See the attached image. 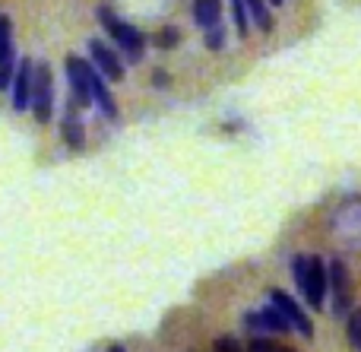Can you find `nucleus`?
Here are the masks:
<instances>
[{"label": "nucleus", "instance_id": "obj_24", "mask_svg": "<svg viewBox=\"0 0 361 352\" xmlns=\"http://www.w3.org/2000/svg\"><path fill=\"white\" fill-rule=\"evenodd\" d=\"M152 83H156V86H169V73H165V70H156Z\"/></svg>", "mask_w": 361, "mask_h": 352}, {"label": "nucleus", "instance_id": "obj_4", "mask_svg": "<svg viewBox=\"0 0 361 352\" xmlns=\"http://www.w3.org/2000/svg\"><path fill=\"white\" fill-rule=\"evenodd\" d=\"M330 286H333V315L345 317L352 308V283L343 260H330Z\"/></svg>", "mask_w": 361, "mask_h": 352}, {"label": "nucleus", "instance_id": "obj_1", "mask_svg": "<svg viewBox=\"0 0 361 352\" xmlns=\"http://www.w3.org/2000/svg\"><path fill=\"white\" fill-rule=\"evenodd\" d=\"M99 16H102V25L111 32L114 42L127 51V57H130V61H140V54H143V35H140L130 23H124V19L114 16L108 6H99Z\"/></svg>", "mask_w": 361, "mask_h": 352}, {"label": "nucleus", "instance_id": "obj_17", "mask_svg": "<svg viewBox=\"0 0 361 352\" xmlns=\"http://www.w3.org/2000/svg\"><path fill=\"white\" fill-rule=\"evenodd\" d=\"M13 54V38H10V19L0 16V61Z\"/></svg>", "mask_w": 361, "mask_h": 352}, {"label": "nucleus", "instance_id": "obj_15", "mask_svg": "<svg viewBox=\"0 0 361 352\" xmlns=\"http://www.w3.org/2000/svg\"><path fill=\"white\" fill-rule=\"evenodd\" d=\"M307 273H311V257L298 254V257L292 260V277H295V283H298L301 292H305V286H307Z\"/></svg>", "mask_w": 361, "mask_h": 352}, {"label": "nucleus", "instance_id": "obj_2", "mask_svg": "<svg viewBox=\"0 0 361 352\" xmlns=\"http://www.w3.org/2000/svg\"><path fill=\"white\" fill-rule=\"evenodd\" d=\"M67 80H70V89H73V102L76 105H92V80H95V67L82 57L70 54L67 57Z\"/></svg>", "mask_w": 361, "mask_h": 352}, {"label": "nucleus", "instance_id": "obj_22", "mask_svg": "<svg viewBox=\"0 0 361 352\" xmlns=\"http://www.w3.org/2000/svg\"><path fill=\"white\" fill-rule=\"evenodd\" d=\"M247 352H279V349H276L269 340H263V336H254V340L247 343Z\"/></svg>", "mask_w": 361, "mask_h": 352}, {"label": "nucleus", "instance_id": "obj_12", "mask_svg": "<svg viewBox=\"0 0 361 352\" xmlns=\"http://www.w3.org/2000/svg\"><path fill=\"white\" fill-rule=\"evenodd\" d=\"M260 317H263V330H273V334H288L292 330V324L286 321V315H282L276 305H269V308H263L260 311Z\"/></svg>", "mask_w": 361, "mask_h": 352}, {"label": "nucleus", "instance_id": "obj_19", "mask_svg": "<svg viewBox=\"0 0 361 352\" xmlns=\"http://www.w3.org/2000/svg\"><path fill=\"white\" fill-rule=\"evenodd\" d=\"M178 42H180V32L171 29V25H165V29L156 32V44H159V48H175Z\"/></svg>", "mask_w": 361, "mask_h": 352}, {"label": "nucleus", "instance_id": "obj_26", "mask_svg": "<svg viewBox=\"0 0 361 352\" xmlns=\"http://www.w3.org/2000/svg\"><path fill=\"white\" fill-rule=\"evenodd\" d=\"M269 4H273V6H279V4H282V0H269Z\"/></svg>", "mask_w": 361, "mask_h": 352}, {"label": "nucleus", "instance_id": "obj_20", "mask_svg": "<svg viewBox=\"0 0 361 352\" xmlns=\"http://www.w3.org/2000/svg\"><path fill=\"white\" fill-rule=\"evenodd\" d=\"M206 48L209 51H222L225 48V29L222 25H216V29L206 32Z\"/></svg>", "mask_w": 361, "mask_h": 352}, {"label": "nucleus", "instance_id": "obj_10", "mask_svg": "<svg viewBox=\"0 0 361 352\" xmlns=\"http://www.w3.org/2000/svg\"><path fill=\"white\" fill-rule=\"evenodd\" d=\"M92 102L102 108V114H108V118H118V102H114V95L108 92V86L102 83L99 70H95V80H92Z\"/></svg>", "mask_w": 361, "mask_h": 352}, {"label": "nucleus", "instance_id": "obj_3", "mask_svg": "<svg viewBox=\"0 0 361 352\" xmlns=\"http://www.w3.org/2000/svg\"><path fill=\"white\" fill-rule=\"evenodd\" d=\"M32 111L35 121H51L54 111V83H51V70L48 63H35V86H32Z\"/></svg>", "mask_w": 361, "mask_h": 352}, {"label": "nucleus", "instance_id": "obj_16", "mask_svg": "<svg viewBox=\"0 0 361 352\" xmlns=\"http://www.w3.org/2000/svg\"><path fill=\"white\" fill-rule=\"evenodd\" d=\"M345 330H349V343H352V349H361V308L349 315V324H345Z\"/></svg>", "mask_w": 361, "mask_h": 352}, {"label": "nucleus", "instance_id": "obj_9", "mask_svg": "<svg viewBox=\"0 0 361 352\" xmlns=\"http://www.w3.org/2000/svg\"><path fill=\"white\" fill-rule=\"evenodd\" d=\"M219 13H222V4H219V0H193V19H197V25H203L206 32L222 25L219 23Z\"/></svg>", "mask_w": 361, "mask_h": 352}, {"label": "nucleus", "instance_id": "obj_13", "mask_svg": "<svg viewBox=\"0 0 361 352\" xmlns=\"http://www.w3.org/2000/svg\"><path fill=\"white\" fill-rule=\"evenodd\" d=\"M247 4V13H250V19H254V25L260 32H273V16H269V10H267V4L263 0H244Z\"/></svg>", "mask_w": 361, "mask_h": 352}, {"label": "nucleus", "instance_id": "obj_6", "mask_svg": "<svg viewBox=\"0 0 361 352\" xmlns=\"http://www.w3.org/2000/svg\"><path fill=\"white\" fill-rule=\"evenodd\" d=\"M326 286H330V267H324L320 257H311V273H307V286L301 296L307 298L311 308H324V298H326Z\"/></svg>", "mask_w": 361, "mask_h": 352}, {"label": "nucleus", "instance_id": "obj_14", "mask_svg": "<svg viewBox=\"0 0 361 352\" xmlns=\"http://www.w3.org/2000/svg\"><path fill=\"white\" fill-rule=\"evenodd\" d=\"M231 13H235V29L238 35H247V25H250V13H247V4L244 0H231Z\"/></svg>", "mask_w": 361, "mask_h": 352}, {"label": "nucleus", "instance_id": "obj_23", "mask_svg": "<svg viewBox=\"0 0 361 352\" xmlns=\"http://www.w3.org/2000/svg\"><path fill=\"white\" fill-rule=\"evenodd\" d=\"M244 327H250V330H263V317H260V311H250V315H244Z\"/></svg>", "mask_w": 361, "mask_h": 352}, {"label": "nucleus", "instance_id": "obj_7", "mask_svg": "<svg viewBox=\"0 0 361 352\" xmlns=\"http://www.w3.org/2000/svg\"><path fill=\"white\" fill-rule=\"evenodd\" d=\"M32 86H35V63L29 57H23L16 70V80H13V108L16 111L32 108Z\"/></svg>", "mask_w": 361, "mask_h": 352}, {"label": "nucleus", "instance_id": "obj_11", "mask_svg": "<svg viewBox=\"0 0 361 352\" xmlns=\"http://www.w3.org/2000/svg\"><path fill=\"white\" fill-rule=\"evenodd\" d=\"M61 137L67 146H73V150H82V143H86V131H82V121L76 118V114L67 111V118H63L61 124Z\"/></svg>", "mask_w": 361, "mask_h": 352}, {"label": "nucleus", "instance_id": "obj_5", "mask_svg": "<svg viewBox=\"0 0 361 352\" xmlns=\"http://www.w3.org/2000/svg\"><path fill=\"white\" fill-rule=\"evenodd\" d=\"M269 305H276V308L286 315V321L292 324L295 330H298L301 336H314V324H311V317L305 315V308H301L298 302H295L288 292H282V289H273L269 292Z\"/></svg>", "mask_w": 361, "mask_h": 352}, {"label": "nucleus", "instance_id": "obj_21", "mask_svg": "<svg viewBox=\"0 0 361 352\" xmlns=\"http://www.w3.org/2000/svg\"><path fill=\"white\" fill-rule=\"evenodd\" d=\"M216 352H241V343L235 336H219L216 340Z\"/></svg>", "mask_w": 361, "mask_h": 352}, {"label": "nucleus", "instance_id": "obj_25", "mask_svg": "<svg viewBox=\"0 0 361 352\" xmlns=\"http://www.w3.org/2000/svg\"><path fill=\"white\" fill-rule=\"evenodd\" d=\"M108 352H127V349H124V346H118V343H114V346L108 349Z\"/></svg>", "mask_w": 361, "mask_h": 352}, {"label": "nucleus", "instance_id": "obj_8", "mask_svg": "<svg viewBox=\"0 0 361 352\" xmlns=\"http://www.w3.org/2000/svg\"><path fill=\"white\" fill-rule=\"evenodd\" d=\"M89 54H92V67L99 70L105 80H121V76H124V63H121V57L114 54L105 42L92 38V42H89Z\"/></svg>", "mask_w": 361, "mask_h": 352}, {"label": "nucleus", "instance_id": "obj_18", "mask_svg": "<svg viewBox=\"0 0 361 352\" xmlns=\"http://www.w3.org/2000/svg\"><path fill=\"white\" fill-rule=\"evenodd\" d=\"M13 73H16V54H10V57L0 61V89L10 86V80H16Z\"/></svg>", "mask_w": 361, "mask_h": 352}]
</instances>
